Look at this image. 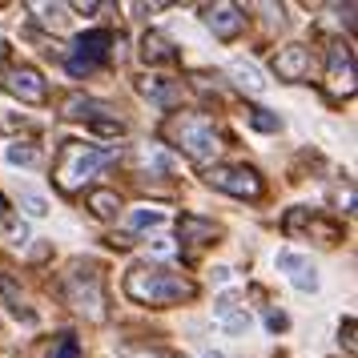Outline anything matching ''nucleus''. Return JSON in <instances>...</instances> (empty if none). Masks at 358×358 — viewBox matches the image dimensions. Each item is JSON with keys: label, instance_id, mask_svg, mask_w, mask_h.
Wrapping results in <instances>:
<instances>
[{"label": "nucleus", "instance_id": "8", "mask_svg": "<svg viewBox=\"0 0 358 358\" xmlns=\"http://www.w3.org/2000/svg\"><path fill=\"white\" fill-rule=\"evenodd\" d=\"M0 85H4V93L20 97L24 105H41V101L49 97V85H45V77H41L33 65H20V61H13V65L0 69Z\"/></svg>", "mask_w": 358, "mask_h": 358}, {"label": "nucleus", "instance_id": "7", "mask_svg": "<svg viewBox=\"0 0 358 358\" xmlns=\"http://www.w3.org/2000/svg\"><path fill=\"white\" fill-rule=\"evenodd\" d=\"M206 181L229 197H242V201H258L262 197V178H258V169H250V165H213L206 173Z\"/></svg>", "mask_w": 358, "mask_h": 358}, {"label": "nucleus", "instance_id": "1", "mask_svg": "<svg viewBox=\"0 0 358 358\" xmlns=\"http://www.w3.org/2000/svg\"><path fill=\"white\" fill-rule=\"evenodd\" d=\"M125 294L141 306H173V302H189L197 294V286L178 270H165V266H133L125 274Z\"/></svg>", "mask_w": 358, "mask_h": 358}, {"label": "nucleus", "instance_id": "19", "mask_svg": "<svg viewBox=\"0 0 358 358\" xmlns=\"http://www.w3.org/2000/svg\"><path fill=\"white\" fill-rule=\"evenodd\" d=\"M89 210H93V217H101V222H113L117 213H121V197H117L113 189H93V194H89Z\"/></svg>", "mask_w": 358, "mask_h": 358}, {"label": "nucleus", "instance_id": "32", "mask_svg": "<svg viewBox=\"0 0 358 358\" xmlns=\"http://www.w3.org/2000/svg\"><path fill=\"white\" fill-rule=\"evenodd\" d=\"M173 250H178V245L169 242V238H157V242H153V254H157V258H169Z\"/></svg>", "mask_w": 358, "mask_h": 358}, {"label": "nucleus", "instance_id": "26", "mask_svg": "<svg viewBox=\"0 0 358 358\" xmlns=\"http://www.w3.org/2000/svg\"><path fill=\"white\" fill-rule=\"evenodd\" d=\"M222 322H226L229 334H242V330H250V314H245V310H229Z\"/></svg>", "mask_w": 358, "mask_h": 358}, {"label": "nucleus", "instance_id": "33", "mask_svg": "<svg viewBox=\"0 0 358 358\" xmlns=\"http://www.w3.org/2000/svg\"><path fill=\"white\" fill-rule=\"evenodd\" d=\"M125 358H165L162 350H125Z\"/></svg>", "mask_w": 358, "mask_h": 358}, {"label": "nucleus", "instance_id": "5", "mask_svg": "<svg viewBox=\"0 0 358 358\" xmlns=\"http://www.w3.org/2000/svg\"><path fill=\"white\" fill-rule=\"evenodd\" d=\"M61 113H65L69 121H85L93 133H105V137H121V133H125V121L117 117L113 105L93 101V97H81V93H73V97L61 105Z\"/></svg>", "mask_w": 358, "mask_h": 358}, {"label": "nucleus", "instance_id": "2", "mask_svg": "<svg viewBox=\"0 0 358 358\" xmlns=\"http://www.w3.org/2000/svg\"><path fill=\"white\" fill-rule=\"evenodd\" d=\"M117 162V145H85V141H65L52 165V181L61 194H77L85 181H93L105 165Z\"/></svg>", "mask_w": 358, "mask_h": 358}, {"label": "nucleus", "instance_id": "28", "mask_svg": "<svg viewBox=\"0 0 358 358\" xmlns=\"http://www.w3.org/2000/svg\"><path fill=\"white\" fill-rule=\"evenodd\" d=\"M290 326V318L282 314V310H266V330H274V334H282Z\"/></svg>", "mask_w": 358, "mask_h": 358}, {"label": "nucleus", "instance_id": "22", "mask_svg": "<svg viewBox=\"0 0 358 358\" xmlns=\"http://www.w3.org/2000/svg\"><path fill=\"white\" fill-rule=\"evenodd\" d=\"M4 157H8V165H36L41 162V149L29 145V141H13L4 149Z\"/></svg>", "mask_w": 358, "mask_h": 358}, {"label": "nucleus", "instance_id": "13", "mask_svg": "<svg viewBox=\"0 0 358 358\" xmlns=\"http://www.w3.org/2000/svg\"><path fill=\"white\" fill-rule=\"evenodd\" d=\"M274 73H278V81H290V85H298V81H306L310 77V69H314V57H310V49L306 45H286V49H278L274 52Z\"/></svg>", "mask_w": 358, "mask_h": 358}, {"label": "nucleus", "instance_id": "34", "mask_svg": "<svg viewBox=\"0 0 358 358\" xmlns=\"http://www.w3.org/2000/svg\"><path fill=\"white\" fill-rule=\"evenodd\" d=\"M4 210H8V201H4V194H0V217H4Z\"/></svg>", "mask_w": 358, "mask_h": 358}, {"label": "nucleus", "instance_id": "18", "mask_svg": "<svg viewBox=\"0 0 358 358\" xmlns=\"http://www.w3.org/2000/svg\"><path fill=\"white\" fill-rule=\"evenodd\" d=\"M229 77H234V85H238V89L254 93V97H258V93H266V77H262V69L254 65V61H245V57L229 65Z\"/></svg>", "mask_w": 358, "mask_h": 358}, {"label": "nucleus", "instance_id": "20", "mask_svg": "<svg viewBox=\"0 0 358 358\" xmlns=\"http://www.w3.org/2000/svg\"><path fill=\"white\" fill-rule=\"evenodd\" d=\"M0 294H4V302H8V310H13L17 318H24V322H33V318H36L33 310L24 306V294L17 290V282H13L8 274H0Z\"/></svg>", "mask_w": 358, "mask_h": 358}, {"label": "nucleus", "instance_id": "9", "mask_svg": "<svg viewBox=\"0 0 358 358\" xmlns=\"http://www.w3.org/2000/svg\"><path fill=\"white\" fill-rule=\"evenodd\" d=\"M109 45H113V36L105 33V29H93V33L77 36L73 57H69V73H73V77H85V73L101 69L109 61Z\"/></svg>", "mask_w": 358, "mask_h": 358}, {"label": "nucleus", "instance_id": "14", "mask_svg": "<svg viewBox=\"0 0 358 358\" xmlns=\"http://www.w3.org/2000/svg\"><path fill=\"white\" fill-rule=\"evenodd\" d=\"M24 8H29L36 17V24L49 29V33H69V24H73V17H69L73 8H69V4H57V0H52V4L49 0H29Z\"/></svg>", "mask_w": 358, "mask_h": 358}, {"label": "nucleus", "instance_id": "27", "mask_svg": "<svg viewBox=\"0 0 358 358\" xmlns=\"http://www.w3.org/2000/svg\"><path fill=\"white\" fill-rule=\"evenodd\" d=\"M294 286H298V290H318V274H314V266H302V270L294 274Z\"/></svg>", "mask_w": 358, "mask_h": 358}, {"label": "nucleus", "instance_id": "17", "mask_svg": "<svg viewBox=\"0 0 358 358\" xmlns=\"http://www.w3.org/2000/svg\"><path fill=\"white\" fill-rule=\"evenodd\" d=\"M137 169L149 173V178H153V173H157V178H173L178 165H173V157H169L162 145H145L141 153H137Z\"/></svg>", "mask_w": 358, "mask_h": 358}, {"label": "nucleus", "instance_id": "21", "mask_svg": "<svg viewBox=\"0 0 358 358\" xmlns=\"http://www.w3.org/2000/svg\"><path fill=\"white\" fill-rule=\"evenodd\" d=\"M129 226L133 229H157V226H165V210L162 206H141V210L129 213Z\"/></svg>", "mask_w": 358, "mask_h": 358}, {"label": "nucleus", "instance_id": "11", "mask_svg": "<svg viewBox=\"0 0 358 358\" xmlns=\"http://www.w3.org/2000/svg\"><path fill=\"white\" fill-rule=\"evenodd\" d=\"M178 234H181V250H185V258L194 262L206 245L217 242V234H222V229L213 226V222H206V217H197V213H181Z\"/></svg>", "mask_w": 358, "mask_h": 358}, {"label": "nucleus", "instance_id": "3", "mask_svg": "<svg viewBox=\"0 0 358 358\" xmlns=\"http://www.w3.org/2000/svg\"><path fill=\"white\" fill-rule=\"evenodd\" d=\"M162 137L169 145H178L194 165H210L222 149V133L206 113H173L162 125Z\"/></svg>", "mask_w": 358, "mask_h": 358}, {"label": "nucleus", "instance_id": "15", "mask_svg": "<svg viewBox=\"0 0 358 358\" xmlns=\"http://www.w3.org/2000/svg\"><path fill=\"white\" fill-rule=\"evenodd\" d=\"M137 89H141V97H149L153 105H162V109H173V105H181V81H169V77H141L137 81Z\"/></svg>", "mask_w": 358, "mask_h": 358}, {"label": "nucleus", "instance_id": "29", "mask_svg": "<svg viewBox=\"0 0 358 358\" xmlns=\"http://www.w3.org/2000/svg\"><path fill=\"white\" fill-rule=\"evenodd\" d=\"M338 338H342V346H346V355H355V350H358V346H355V318H346V322H342Z\"/></svg>", "mask_w": 358, "mask_h": 358}, {"label": "nucleus", "instance_id": "24", "mask_svg": "<svg viewBox=\"0 0 358 358\" xmlns=\"http://www.w3.org/2000/svg\"><path fill=\"white\" fill-rule=\"evenodd\" d=\"M49 358H81V342L73 338V334H61L57 346L49 350Z\"/></svg>", "mask_w": 358, "mask_h": 358}, {"label": "nucleus", "instance_id": "31", "mask_svg": "<svg viewBox=\"0 0 358 358\" xmlns=\"http://www.w3.org/2000/svg\"><path fill=\"white\" fill-rule=\"evenodd\" d=\"M8 238H13L17 245H24L29 242V226H24V222H8Z\"/></svg>", "mask_w": 358, "mask_h": 358}, {"label": "nucleus", "instance_id": "6", "mask_svg": "<svg viewBox=\"0 0 358 358\" xmlns=\"http://www.w3.org/2000/svg\"><path fill=\"white\" fill-rule=\"evenodd\" d=\"M355 52L350 45H342L334 41L330 49H326V97L330 101H346L355 97Z\"/></svg>", "mask_w": 358, "mask_h": 358}, {"label": "nucleus", "instance_id": "12", "mask_svg": "<svg viewBox=\"0 0 358 358\" xmlns=\"http://www.w3.org/2000/svg\"><path fill=\"white\" fill-rule=\"evenodd\" d=\"M201 17H206V24H210V33L217 36V41H238L245 29V13L238 8V4H206L201 8Z\"/></svg>", "mask_w": 358, "mask_h": 358}, {"label": "nucleus", "instance_id": "16", "mask_svg": "<svg viewBox=\"0 0 358 358\" xmlns=\"http://www.w3.org/2000/svg\"><path fill=\"white\" fill-rule=\"evenodd\" d=\"M141 61H145L149 69L153 65H178V49H173L162 33H145L141 36Z\"/></svg>", "mask_w": 358, "mask_h": 358}, {"label": "nucleus", "instance_id": "23", "mask_svg": "<svg viewBox=\"0 0 358 358\" xmlns=\"http://www.w3.org/2000/svg\"><path fill=\"white\" fill-rule=\"evenodd\" d=\"M250 129H258V133H278V129H282V117L270 113V109H250Z\"/></svg>", "mask_w": 358, "mask_h": 358}, {"label": "nucleus", "instance_id": "10", "mask_svg": "<svg viewBox=\"0 0 358 358\" xmlns=\"http://www.w3.org/2000/svg\"><path fill=\"white\" fill-rule=\"evenodd\" d=\"M282 229H286V234H302V229H306V234H318V242L322 245H334L338 242V222H330V217H322V213H314V210H290L286 213V222H282Z\"/></svg>", "mask_w": 358, "mask_h": 358}, {"label": "nucleus", "instance_id": "4", "mask_svg": "<svg viewBox=\"0 0 358 358\" xmlns=\"http://www.w3.org/2000/svg\"><path fill=\"white\" fill-rule=\"evenodd\" d=\"M65 302L77 314H85L89 322H105L109 310H105V286H101V270L93 262H77L65 274Z\"/></svg>", "mask_w": 358, "mask_h": 358}, {"label": "nucleus", "instance_id": "25", "mask_svg": "<svg viewBox=\"0 0 358 358\" xmlns=\"http://www.w3.org/2000/svg\"><path fill=\"white\" fill-rule=\"evenodd\" d=\"M20 206L29 210V217H45V213H49V201L41 194H33V189H20Z\"/></svg>", "mask_w": 358, "mask_h": 358}, {"label": "nucleus", "instance_id": "30", "mask_svg": "<svg viewBox=\"0 0 358 358\" xmlns=\"http://www.w3.org/2000/svg\"><path fill=\"white\" fill-rule=\"evenodd\" d=\"M278 266H282V270H302V266H306V258H298L294 250H282V254H278Z\"/></svg>", "mask_w": 358, "mask_h": 358}]
</instances>
